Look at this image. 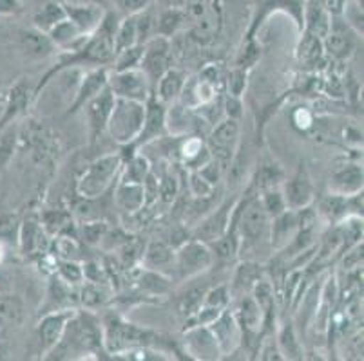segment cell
I'll return each mask as SVG.
<instances>
[{
	"mask_svg": "<svg viewBox=\"0 0 364 361\" xmlns=\"http://www.w3.org/2000/svg\"><path fill=\"white\" fill-rule=\"evenodd\" d=\"M279 347H281V352L284 354L287 357H301V350H299V343L296 340V334H294L292 327H284L279 334Z\"/></svg>",
	"mask_w": 364,
	"mask_h": 361,
	"instance_id": "cell-36",
	"label": "cell"
},
{
	"mask_svg": "<svg viewBox=\"0 0 364 361\" xmlns=\"http://www.w3.org/2000/svg\"><path fill=\"white\" fill-rule=\"evenodd\" d=\"M58 273H60L62 280L68 284L80 282L82 278H84V270H82L76 262H71V260H64V262H60Z\"/></svg>",
	"mask_w": 364,
	"mask_h": 361,
	"instance_id": "cell-41",
	"label": "cell"
},
{
	"mask_svg": "<svg viewBox=\"0 0 364 361\" xmlns=\"http://www.w3.org/2000/svg\"><path fill=\"white\" fill-rule=\"evenodd\" d=\"M117 204L127 213H134V211H140L145 206V195H144V187L140 183H124L118 187L117 190Z\"/></svg>",
	"mask_w": 364,
	"mask_h": 361,
	"instance_id": "cell-17",
	"label": "cell"
},
{
	"mask_svg": "<svg viewBox=\"0 0 364 361\" xmlns=\"http://www.w3.org/2000/svg\"><path fill=\"white\" fill-rule=\"evenodd\" d=\"M176 194H178L176 179L172 177V175H165L160 183H158V197H161L164 203H172L174 197H176Z\"/></svg>",
	"mask_w": 364,
	"mask_h": 361,
	"instance_id": "cell-43",
	"label": "cell"
},
{
	"mask_svg": "<svg viewBox=\"0 0 364 361\" xmlns=\"http://www.w3.org/2000/svg\"><path fill=\"white\" fill-rule=\"evenodd\" d=\"M324 38H326V49L333 56H337V58H343V56L350 55V51L353 49L352 35L346 29V26H343L341 22H336L333 26L330 24V29Z\"/></svg>",
	"mask_w": 364,
	"mask_h": 361,
	"instance_id": "cell-18",
	"label": "cell"
},
{
	"mask_svg": "<svg viewBox=\"0 0 364 361\" xmlns=\"http://www.w3.org/2000/svg\"><path fill=\"white\" fill-rule=\"evenodd\" d=\"M228 87H230V96H240L241 91L245 89V74L243 72H234L232 79L228 82Z\"/></svg>",
	"mask_w": 364,
	"mask_h": 361,
	"instance_id": "cell-49",
	"label": "cell"
},
{
	"mask_svg": "<svg viewBox=\"0 0 364 361\" xmlns=\"http://www.w3.org/2000/svg\"><path fill=\"white\" fill-rule=\"evenodd\" d=\"M230 213H232V204H225L214 215L201 224L200 230L196 231V240H203V243H214L221 235L227 233L228 223H230Z\"/></svg>",
	"mask_w": 364,
	"mask_h": 361,
	"instance_id": "cell-14",
	"label": "cell"
},
{
	"mask_svg": "<svg viewBox=\"0 0 364 361\" xmlns=\"http://www.w3.org/2000/svg\"><path fill=\"white\" fill-rule=\"evenodd\" d=\"M149 334L131 323L122 322L120 318L112 316L105 322V345L111 352H120L145 342Z\"/></svg>",
	"mask_w": 364,
	"mask_h": 361,
	"instance_id": "cell-4",
	"label": "cell"
},
{
	"mask_svg": "<svg viewBox=\"0 0 364 361\" xmlns=\"http://www.w3.org/2000/svg\"><path fill=\"white\" fill-rule=\"evenodd\" d=\"M237 135H240V125L234 118H228L225 121H221L216 128L210 134V150L220 163L223 161H230L234 154V147L237 143Z\"/></svg>",
	"mask_w": 364,
	"mask_h": 361,
	"instance_id": "cell-7",
	"label": "cell"
},
{
	"mask_svg": "<svg viewBox=\"0 0 364 361\" xmlns=\"http://www.w3.org/2000/svg\"><path fill=\"white\" fill-rule=\"evenodd\" d=\"M144 262L147 270H161V267L167 266V264L174 262V250H172L168 244L154 240V243L149 244V248L145 250Z\"/></svg>",
	"mask_w": 364,
	"mask_h": 361,
	"instance_id": "cell-23",
	"label": "cell"
},
{
	"mask_svg": "<svg viewBox=\"0 0 364 361\" xmlns=\"http://www.w3.org/2000/svg\"><path fill=\"white\" fill-rule=\"evenodd\" d=\"M237 250H240V240H237V237L234 233H225L221 235L218 240H214V251H216L218 257L223 258V260H230V258L237 253Z\"/></svg>",
	"mask_w": 364,
	"mask_h": 361,
	"instance_id": "cell-34",
	"label": "cell"
},
{
	"mask_svg": "<svg viewBox=\"0 0 364 361\" xmlns=\"http://www.w3.org/2000/svg\"><path fill=\"white\" fill-rule=\"evenodd\" d=\"M147 174H149V161L145 157H141V155H136V157L131 161V165L127 167V174H125L124 181L141 184Z\"/></svg>",
	"mask_w": 364,
	"mask_h": 361,
	"instance_id": "cell-37",
	"label": "cell"
},
{
	"mask_svg": "<svg viewBox=\"0 0 364 361\" xmlns=\"http://www.w3.org/2000/svg\"><path fill=\"white\" fill-rule=\"evenodd\" d=\"M107 72L105 69H98V71L89 72L87 76L82 82V87L78 91V96H76V101L73 105V111H78L82 105H85L92 96H97L98 92L104 87H107Z\"/></svg>",
	"mask_w": 364,
	"mask_h": 361,
	"instance_id": "cell-20",
	"label": "cell"
},
{
	"mask_svg": "<svg viewBox=\"0 0 364 361\" xmlns=\"http://www.w3.org/2000/svg\"><path fill=\"white\" fill-rule=\"evenodd\" d=\"M145 119V104L127 98H117L109 116L107 127L118 143H131L140 134Z\"/></svg>",
	"mask_w": 364,
	"mask_h": 361,
	"instance_id": "cell-1",
	"label": "cell"
},
{
	"mask_svg": "<svg viewBox=\"0 0 364 361\" xmlns=\"http://www.w3.org/2000/svg\"><path fill=\"white\" fill-rule=\"evenodd\" d=\"M284 204L292 210H301L312 201V184L309 181V175L303 170L297 172L289 183L284 184Z\"/></svg>",
	"mask_w": 364,
	"mask_h": 361,
	"instance_id": "cell-12",
	"label": "cell"
},
{
	"mask_svg": "<svg viewBox=\"0 0 364 361\" xmlns=\"http://www.w3.org/2000/svg\"><path fill=\"white\" fill-rule=\"evenodd\" d=\"M141 52H144V45L140 44L131 45V48L118 51V60L117 65H114V71H129V69H134L136 65H140Z\"/></svg>",
	"mask_w": 364,
	"mask_h": 361,
	"instance_id": "cell-32",
	"label": "cell"
},
{
	"mask_svg": "<svg viewBox=\"0 0 364 361\" xmlns=\"http://www.w3.org/2000/svg\"><path fill=\"white\" fill-rule=\"evenodd\" d=\"M114 99H117V96L112 94V91L107 85V87L102 89L97 96H92L87 104H85V116H87L92 138H97V135L102 134V130L107 127L109 116H111Z\"/></svg>",
	"mask_w": 364,
	"mask_h": 361,
	"instance_id": "cell-8",
	"label": "cell"
},
{
	"mask_svg": "<svg viewBox=\"0 0 364 361\" xmlns=\"http://www.w3.org/2000/svg\"><path fill=\"white\" fill-rule=\"evenodd\" d=\"M156 84L160 101L167 104V101H172V99H176L181 94L185 87V76L176 69H167Z\"/></svg>",
	"mask_w": 364,
	"mask_h": 361,
	"instance_id": "cell-21",
	"label": "cell"
},
{
	"mask_svg": "<svg viewBox=\"0 0 364 361\" xmlns=\"http://www.w3.org/2000/svg\"><path fill=\"white\" fill-rule=\"evenodd\" d=\"M274 218H276V223H274L272 228V243L276 244V246H279V244H284L289 240V237L294 235V230H296L297 226V218L296 215L289 213L287 210Z\"/></svg>",
	"mask_w": 364,
	"mask_h": 361,
	"instance_id": "cell-26",
	"label": "cell"
},
{
	"mask_svg": "<svg viewBox=\"0 0 364 361\" xmlns=\"http://www.w3.org/2000/svg\"><path fill=\"white\" fill-rule=\"evenodd\" d=\"M203 296H205L203 291H193V293H188L183 302V313L187 314L198 313V309H200L201 304H203Z\"/></svg>",
	"mask_w": 364,
	"mask_h": 361,
	"instance_id": "cell-47",
	"label": "cell"
},
{
	"mask_svg": "<svg viewBox=\"0 0 364 361\" xmlns=\"http://www.w3.org/2000/svg\"><path fill=\"white\" fill-rule=\"evenodd\" d=\"M225 107H227V114H228V118H234L236 119L237 116H240V101H237V98L236 96H230V98L227 99V105H225Z\"/></svg>",
	"mask_w": 364,
	"mask_h": 361,
	"instance_id": "cell-51",
	"label": "cell"
},
{
	"mask_svg": "<svg viewBox=\"0 0 364 361\" xmlns=\"http://www.w3.org/2000/svg\"><path fill=\"white\" fill-rule=\"evenodd\" d=\"M120 9L127 13H138L147 6V0H114Z\"/></svg>",
	"mask_w": 364,
	"mask_h": 361,
	"instance_id": "cell-48",
	"label": "cell"
},
{
	"mask_svg": "<svg viewBox=\"0 0 364 361\" xmlns=\"http://www.w3.org/2000/svg\"><path fill=\"white\" fill-rule=\"evenodd\" d=\"M58 251H60L64 257H69L71 253H75L76 251L75 240H71V238H68V237L60 238V240H58Z\"/></svg>",
	"mask_w": 364,
	"mask_h": 361,
	"instance_id": "cell-50",
	"label": "cell"
},
{
	"mask_svg": "<svg viewBox=\"0 0 364 361\" xmlns=\"http://www.w3.org/2000/svg\"><path fill=\"white\" fill-rule=\"evenodd\" d=\"M363 188V168L357 165H348V167L341 168L330 179V190L336 195H357Z\"/></svg>",
	"mask_w": 364,
	"mask_h": 361,
	"instance_id": "cell-13",
	"label": "cell"
},
{
	"mask_svg": "<svg viewBox=\"0 0 364 361\" xmlns=\"http://www.w3.org/2000/svg\"><path fill=\"white\" fill-rule=\"evenodd\" d=\"M138 282H140L141 289H147L154 294H164L165 291L168 289L167 278H164L160 273H158V271H154V270L141 271V277Z\"/></svg>",
	"mask_w": 364,
	"mask_h": 361,
	"instance_id": "cell-33",
	"label": "cell"
},
{
	"mask_svg": "<svg viewBox=\"0 0 364 361\" xmlns=\"http://www.w3.org/2000/svg\"><path fill=\"white\" fill-rule=\"evenodd\" d=\"M261 204H263V208H264V211L268 213V217H277V215H281L284 210H287L284 197H283V194H279V191H268V194H264Z\"/></svg>",
	"mask_w": 364,
	"mask_h": 361,
	"instance_id": "cell-38",
	"label": "cell"
},
{
	"mask_svg": "<svg viewBox=\"0 0 364 361\" xmlns=\"http://www.w3.org/2000/svg\"><path fill=\"white\" fill-rule=\"evenodd\" d=\"M107 233V226L105 223H85L84 228H82V235L87 240L89 244L100 243L102 238Z\"/></svg>",
	"mask_w": 364,
	"mask_h": 361,
	"instance_id": "cell-44",
	"label": "cell"
},
{
	"mask_svg": "<svg viewBox=\"0 0 364 361\" xmlns=\"http://www.w3.org/2000/svg\"><path fill=\"white\" fill-rule=\"evenodd\" d=\"M181 22V15L178 11H167L165 15H161L160 24H158V31H160L161 36L172 35L176 31V28Z\"/></svg>",
	"mask_w": 364,
	"mask_h": 361,
	"instance_id": "cell-45",
	"label": "cell"
},
{
	"mask_svg": "<svg viewBox=\"0 0 364 361\" xmlns=\"http://www.w3.org/2000/svg\"><path fill=\"white\" fill-rule=\"evenodd\" d=\"M64 18H68L65 8H62V6L56 4V2H49V4H46L44 8L35 15L36 29H41V31H49L53 26H56Z\"/></svg>",
	"mask_w": 364,
	"mask_h": 361,
	"instance_id": "cell-25",
	"label": "cell"
},
{
	"mask_svg": "<svg viewBox=\"0 0 364 361\" xmlns=\"http://www.w3.org/2000/svg\"><path fill=\"white\" fill-rule=\"evenodd\" d=\"M328 29H330V22H328V16H326V13H324L321 8H314L312 11H310V16H309L310 35L317 36V38H324V36H326V33H328Z\"/></svg>",
	"mask_w": 364,
	"mask_h": 361,
	"instance_id": "cell-35",
	"label": "cell"
},
{
	"mask_svg": "<svg viewBox=\"0 0 364 361\" xmlns=\"http://www.w3.org/2000/svg\"><path fill=\"white\" fill-rule=\"evenodd\" d=\"M268 213L261 201H254L243 210L240 218V233L248 243H257L268 230Z\"/></svg>",
	"mask_w": 364,
	"mask_h": 361,
	"instance_id": "cell-10",
	"label": "cell"
},
{
	"mask_svg": "<svg viewBox=\"0 0 364 361\" xmlns=\"http://www.w3.org/2000/svg\"><path fill=\"white\" fill-rule=\"evenodd\" d=\"M228 304V293H227V287L220 286L216 289L208 291L207 294L203 296V304L201 306H207V307H216V309H223L225 306Z\"/></svg>",
	"mask_w": 364,
	"mask_h": 361,
	"instance_id": "cell-42",
	"label": "cell"
},
{
	"mask_svg": "<svg viewBox=\"0 0 364 361\" xmlns=\"http://www.w3.org/2000/svg\"><path fill=\"white\" fill-rule=\"evenodd\" d=\"M213 184H208L203 177L200 175V172H193L191 174V190L196 197H207L210 191H213Z\"/></svg>",
	"mask_w": 364,
	"mask_h": 361,
	"instance_id": "cell-46",
	"label": "cell"
},
{
	"mask_svg": "<svg viewBox=\"0 0 364 361\" xmlns=\"http://www.w3.org/2000/svg\"><path fill=\"white\" fill-rule=\"evenodd\" d=\"M109 300V294L104 287H100V284L89 282L82 287L80 291V302L82 306L89 307V309H95V307L105 306Z\"/></svg>",
	"mask_w": 364,
	"mask_h": 361,
	"instance_id": "cell-30",
	"label": "cell"
},
{
	"mask_svg": "<svg viewBox=\"0 0 364 361\" xmlns=\"http://www.w3.org/2000/svg\"><path fill=\"white\" fill-rule=\"evenodd\" d=\"M24 302L18 296H0V326H21L24 322Z\"/></svg>",
	"mask_w": 364,
	"mask_h": 361,
	"instance_id": "cell-22",
	"label": "cell"
},
{
	"mask_svg": "<svg viewBox=\"0 0 364 361\" xmlns=\"http://www.w3.org/2000/svg\"><path fill=\"white\" fill-rule=\"evenodd\" d=\"M176 267L181 273V277H193L200 271L207 270L213 264V253L201 240H193L187 243L174 253Z\"/></svg>",
	"mask_w": 364,
	"mask_h": 361,
	"instance_id": "cell-5",
	"label": "cell"
},
{
	"mask_svg": "<svg viewBox=\"0 0 364 361\" xmlns=\"http://www.w3.org/2000/svg\"><path fill=\"white\" fill-rule=\"evenodd\" d=\"M16 143V132L13 128L4 132V135L0 138V170L9 163L13 152H15Z\"/></svg>",
	"mask_w": 364,
	"mask_h": 361,
	"instance_id": "cell-39",
	"label": "cell"
},
{
	"mask_svg": "<svg viewBox=\"0 0 364 361\" xmlns=\"http://www.w3.org/2000/svg\"><path fill=\"white\" fill-rule=\"evenodd\" d=\"M65 13H68V18L75 22L76 28L82 33L91 31L102 24L100 6H69Z\"/></svg>",
	"mask_w": 364,
	"mask_h": 361,
	"instance_id": "cell-19",
	"label": "cell"
},
{
	"mask_svg": "<svg viewBox=\"0 0 364 361\" xmlns=\"http://www.w3.org/2000/svg\"><path fill=\"white\" fill-rule=\"evenodd\" d=\"M109 89L117 98L134 99L145 104L149 98V79L144 71H114V74L107 79Z\"/></svg>",
	"mask_w": 364,
	"mask_h": 361,
	"instance_id": "cell-3",
	"label": "cell"
},
{
	"mask_svg": "<svg viewBox=\"0 0 364 361\" xmlns=\"http://www.w3.org/2000/svg\"><path fill=\"white\" fill-rule=\"evenodd\" d=\"M29 104V89L24 82L16 84L15 87L11 89V94H9V101L6 105V114L2 118V123L0 125H8L13 118L24 112V109L28 107Z\"/></svg>",
	"mask_w": 364,
	"mask_h": 361,
	"instance_id": "cell-24",
	"label": "cell"
},
{
	"mask_svg": "<svg viewBox=\"0 0 364 361\" xmlns=\"http://www.w3.org/2000/svg\"><path fill=\"white\" fill-rule=\"evenodd\" d=\"M21 44L28 55L35 56V58H44V56L51 55L55 51V42L46 35V31L41 29H28V31L21 33Z\"/></svg>",
	"mask_w": 364,
	"mask_h": 361,
	"instance_id": "cell-16",
	"label": "cell"
},
{
	"mask_svg": "<svg viewBox=\"0 0 364 361\" xmlns=\"http://www.w3.org/2000/svg\"><path fill=\"white\" fill-rule=\"evenodd\" d=\"M263 316H264L263 311H261V307L257 306L254 298H245L243 302H241L240 318H241V323H243V327L247 331L259 329Z\"/></svg>",
	"mask_w": 364,
	"mask_h": 361,
	"instance_id": "cell-27",
	"label": "cell"
},
{
	"mask_svg": "<svg viewBox=\"0 0 364 361\" xmlns=\"http://www.w3.org/2000/svg\"><path fill=\"white\" fill-rule=\"evenodd\" d=\"M75 316L73 311H62V313L48 314L38 326V334H41V342L44 350L56 349V345L60 343L62 334H64L65 326L71 318Z\"/></svg>",
	"mask_w": 364,
	"mask_h": 361,
	"instance_id": "cell-11",
	"label": "cell"
},
{
	"mask_svg": "<svg viewBox=\"0 0 364 361\" xmlns=\"http://www.w3.org/2000/svg\"><path fill=\"white\" fill-rule=\"evenodd\" d=\"M42 238H44V231L36 226L35 223H24L21 233V244L24 253H33L35 250L42 246Z\"/></svg>",
	"mask_w": 364,
	"mask_h": 361,
	"instance_id": "cell-31",
	"label": "cell"
},
{
	"mask_svg": "<svg viewBox=\"0 0 364 361\" xmlns=\"http://www.w3.org/2000/svg\"><path fill=\"white\" fill-rule=\"evenodd\" d=\"M165 116H167V112H165L161 101L160 104H158V101H151V104H149V107L145 109L144 127H141L140 134H138L136 138L138 145L149 143L151 139H156L158 135L164 132Z\"/></svg>",
	"mask_w": 364,
	"mask_h": 361,
	"instance_id": "cell-15",
	"label": "cell"
},
{
	"mask_svg": "<svg viewBox=\"0 0 364 361\" xmlns=\"http://www.w3.org/2000/svg\"><path fill=\"white\" fill-rule=\"evenodd\" d=\"M208 331L213 334L218 350H221V352H232L240 343L241 329L234 314L221 311L220 316L213 323H208Z\"/></svg>",
	"mask_w": 364,
	"mask_h": 361,
	"instance_id": "cell-9",
	"label": "cell"
},
{
	"mask_svg": "<svg viewBox=\"0 0 364 361\" xmlns=\"http://www.w3.org/2000/svg\"><path fill=\"white\" fill-rule=\"evenodd\" d=\"M321 56V42L317 36L314 35H306V38L301 42V58L304 62H314Z\"/></svg>",
	"mask_w": 364,
	"mask_h": 361,
	"instance_id": "cell-40",
	"label": "cell"
},
{
	"mask_svg": "<svg viewBox=\"0 0 364 361\" xmlns=\"http://www.w3.org/2000/svg\"><path fill=\"white\" fill-rule=\"evenodd\" d=\"M2 257H4V248H2V244H0V260H2Z\"/></svg>",
	"mask_w": 364,
	"mask_h": 361,
	"instance_id": "cell-54",
	"label": "cell"
},
{
	"mask_svg": "<svg viewBox=\"0 0 364 361\" xmlns=\"http://www.w3.org/2000/svg\"><path fill=\"white\" fill-rule=\"evenodd\" d=\"M141 71L147 79L156 84L168 69V42L165 36H156L144 48L140 60Z\"/></svg>",
	"mask_w": 364,
	"mask_h": 361,
	"instance_id": "cell-6",
	"label": "cell"
},
{
	"mask_svg": "<svg viewBox=\"0 0 364 361\" xmlns=\"http://www.w3.org/2000/svg\"><path fill=\"white\" fill-rule=\"evenodd\" d=\"M138 44V31H136V18L131 16L120 26L117 33H114V52L127 49L131 45Z\"/></svg>",
	"mask_w": 364,
	"mask_h": 361,
	"instance_id": "cell-29",
	"label": "cell"
},
{
	"mask_svg": "<svg viewBox=\"0 0 364 361\" xmlns=\"http://www.w3.org/2000/svg\"><path fill=\"white\" fill-rule=\"evenodd\" d=\"M73 6H100L104 0H69Z\"/></svg>",
	"mask_w": 364,
	"mask_h": 361,
	"instance_id": "cell-52",
	"label": "cell"
},
{
	"mask_svg": "<svg viewBox=\"0 0 364 361\" xmlns=\"http://www.w3.org/2000/svg\"><path fill=\"white\" fill-rule=\"evenodd\" d=\"M120 163L118 155H104L97 159L78 181V194L87 199L100 197L111 187L112 177L120 170Z\"/></svg>",
	"mask_w": 364,
	"mask_h": 361,
	"instance_id": "cell-2",
	"label": "cell"
},
{
	"mask_svg": "<svg viewBox=\"0 0 364 361\" xmlns=\"http://www.w3.org/2000/svg\"><path fill=\"white\" fill-rule=\"evenodd\" d=\"M15 8V0H0V13L11 11Z\"/></svg>",
	"mask_w": 364,
	"mask_h": 361,
	"instance_id": "cell-53",
	"label": "cell"
},
{
	"mask_svg": "<svg viewBox=\"0 0 364 361\" xmlns=\"http://www.w3.org/2000/svg\"><path fill=\"white\" fill-rule=\"evenodd\" d=\"M48 33H49V38L55 42V45H68L71 44L73 40L78 38L82 31L76 28L75 22H71L69 18H64L62 22L53 26Z\"/></svg>",
	"mask_w": 364,
	"mask_h": 361,
	"instance_id": "cell-28",
	"label": "cell"
}]
</instances>
